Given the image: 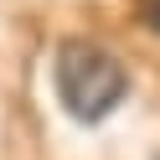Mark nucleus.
<instances>
[{"mask_svg": "<svg viewBox=\"0 0 160 160\" xmlns=\"http://www.w3.org/2000/svg\"><path fill=\"white\" fill-rule=\"evenodd\" d=\"M129 98V72L114 52L98 42H62L57 52V103L78 124H103L119 103Z\"/></svg>", "mask_w": 160, "mask_h": 160, "instance_id": "1", "label": "nucleus"}, {"mask_svg": "<svg viewBox=\"0 0 160 160\" xmlns=\"http://www.w3.org/2000/svg\"><path fill=\"white\" fill-rule=\"evenodd\" d=\"M145 5V21H150V31H160V0H139Z\"/></svg>", "mask_w": 160, "mask_h": 160, "instance_id": "2", "label": "nucleus"}]
</instances>
